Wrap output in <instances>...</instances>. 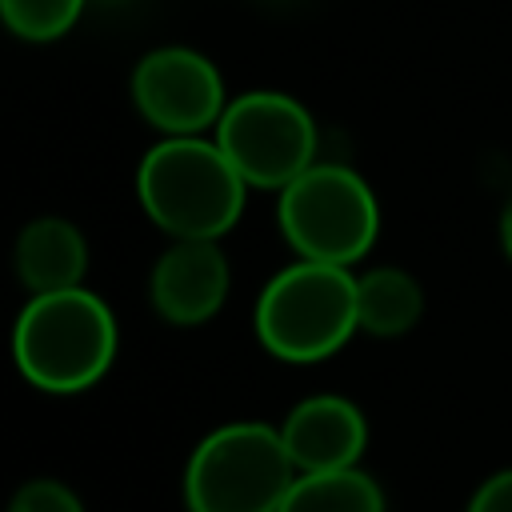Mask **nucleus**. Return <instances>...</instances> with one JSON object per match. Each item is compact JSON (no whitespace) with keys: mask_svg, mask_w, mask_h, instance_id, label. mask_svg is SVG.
<instances>
[{"mask_svg":"<svg viewBox=\"0 0 512 512\" xmlns=\"http://www.w3.org/2000/svg\"><path fill=\"white\" fill-rule=\"evenodd\" d=\"M256 340L288 364H312L340 352L352 332H360L356 316V276L352 268L300 260L280 268L252 312Z\"/></svg>","mask_w":512,"mask_h":512,"instance_id":"nucleus-3","label":"nucleus"},{"mask_svg":"<svg viewBox=\"0 0 512 512\" xmlns=\"http://www.w3.org/2000/svg\"><path fill=\"white\" fill-rule=\"evenodd\" d=\"M216 144L248 188H288L316 164V120L288 92H244L216 120Z\"/></svg>","mask_w":512,"mask_h":512,"instance_id":"nucleus-6","label":"nucleus"},{"mask_svg":"<svg viewBox=\"0 0 512 512\" xmlns=\"http://www.w3.org/2000/svg\"><path fill=\"white\" fill-rule=\"evenodd\" d=\"M464 512H512V468L492 472L468 500Z\"/></svg>","mask_w":512,"mask_h":512,"instance_id":"nucleus-15","label":"nucleus"},{"mask_svg":"<svg viewBox=\"0 0 512 512\" xmlns=\"http://www.w3.org/2000/svg\"><path fill=\"white\" fill-rule=\"evenodd\" d=\"M232 268L220 240H172L148 276L152 308L180 328L212 320L228 300Z\"/></svg>","mask_w":512,"mask_h":512,"instance_id":"nucleus-8","label":"nucleus"},{"mask_svg":"<svg viewBox=\"0 0 512 512\" xmlns=\"http://www.w3.org/2000/svg\"><path fill=\"white\" fill-rule=\"evenodd\" d=\"M12 360L40 392H84L116 360V316L84 284L32 296L12 328Z\"/></svg>","mask_w":512,"mask_h":512,"instance_id":"nucleus-2","label":"nucleus"},{"mask_svg":"<svg viewBox=\"0 0 512 512\" xmlns=\"http://www.w3.org/2000/svg\"><path fill=\"white\" fill-rule=\"evenodd\" d=\"M284 448L296 464V472H336L356 468L368 448V424L364 412L348 396H304L280 424Z\"/></svg>","mask_w":512,"mask_h":512,"instance_id":"nucleus-9","label":"nucleus"},{"mask_svg":"<svg viewBox=\"0 0 512 512\" xmlns=\"http://www.w3.org/2000/svg\"><path fill=\"white\" fill-rule=\"evenodd\" d=\"M132 104L164 136H200L224 116V76L220 68L184 44L152 48L132 68Z\"/></svg>","mask_w":512,"mask_h":512,"instance_id":"nucleus-7","label":"nucleus"},{"mask_svg":"<svg viewBox=\"0 0 512 512\" xmlns=\"http://www.w3.org/2000/svg\"><path fill=\"white\" fill-rule=\"evenodd\" d=\"M296 464L280 428L232 420L212 428L184 464L188 512H280L296 484Z\"/></svg>","mask_w":512,"mask_h":512,"instance_id":"nucleus-4","label":"nucleus"},{"mask_svg":"<svg viewBox=\"0 0 512 512\" xmlns=\"http://www.w3.org/2000/svg\"><path fill=\"white\" fill-rule=\"evenodd\" d=\"M276 224L300 260L352 268L376 244L380 204L356 168L316 160L280 188Z\"/></svg>","mask_w":512,"mask_h":512,"instance_id":"nucleus-5","label":"nucleus"},{"mask_svg":"<svg viewBox=\"0 0 512 512\" xmlns=\"http://www.w3.org/2000/svg\"><path fill=\"white\" fill-rule=\"evenodd\" d=\"M8 512H84V504L68 484L40 476V480H28L12 492Z\"/></svg>","mask_w":512,"mask_h":512,"instance_id":"nucleus-14","label":"nucleus"},{"mask_svg":"<svg viewBox=\"0 0 512 512\" xmlns=\"http://www.w3.org/2000/svg\"><path fill=\"white\" fill-rule=\"evenodd\" d=\"M424 312V288L404 268L380 264L356 276V316L360 332L376 340H396L408 328H416Z\"/></svg>","mask_w":512,"mask_h":512,"instance_id":"nucleus-11","label":"nucleus"},{"mask_svg":"<svg viewBox=\"0 0 512 512\" xmlns=\"http://www.w3.org/2000/svg\"><path fill=\"white\" fill-rule=\"evenodd\" d=\"M280 512H384V492L360 468L300 472Z\"/></svg>","mask_w":512,"mask_h":512,"instance_id":"nucleus-12","label":"nucleus"},{"mask_svg":"<svg viewBox=\"0 0 512 512\" xmlns=\"http://www.w3.org/2000/svg\"><path fill=\"white\" fill-rule=\"evenodd\" d=\"M16 276L32 296L80 288L88 272V240L64 216H36L16 236Z\"/></svg>","mask_w":512,"mask_h":512,"instance_id":"nucleus-10","label":"nucleus"},{"mask_svg":"<svg viewBox=\"0 0 512 512\" xmlns=\"http://www.w3.org/2000/svg\"><path fill=\"white\" fill-rule=\"evenodd\" d=\"M500 248H504V256L512 260V196H508L504 208H500Z\"/></svg>","mask_w":512,"mask_h":512,"instance_id":"nucleus-16","label":"nucleus"},{"mask_svg":"<svg viewBox=\"0 0 512 512\" xmlns=\"http://www.w3.org/2000/svg\"><path fill=\"white\" fill-rule=\"evenodd\" d=\"M84 12V0H0V16L8 32L28 44H48L64 36Z\"/></svg>","mask_w":512,"mask_h":512,"instance_id":"nucleus-13","label":"nucleus"},{"mask_svg":"<svg viewBox=\"0 0 512 512\" xmlns=\"http://www.w3.org/2000/svg\"><path fill=\"white\" fill-rule=\"evenodd\" d=\"M136 196L172 240H220L236 228L248 184L216 140L164 136L136 168Z\"/></svg>","mask_w":512,"mask_h":512,"instance_id":"nucleus-1","label":"nucleus"}]
</instances>
